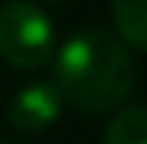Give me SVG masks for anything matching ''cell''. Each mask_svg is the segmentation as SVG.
Wrapping results in <instances>:
<instances>
[{
    "label": "cell",
    "mask_w": 147,
    "mask_h": 144,
    "mask_svg": "<svg viewBox=\"0 0 147 144\" xmlns=\"http://www.w3.org/2000/svg\"><path fill=\"white\" fill-rule=\"evenodd\" d=\"M53 85L63 100L88 113H107L125 103L135 88V59L110 31H75L53 53Z\"/></svg>",
    "instance_id": "cell-1"
},
{
    "label": "cell",
    "mask_w": 147,
    "mask_h": 144,
    "mask_svg": "<svg viewBox=\"0 0 147 144\" xmlns=\"http://www.w3.org/2000/svg\"><path fill=\"white\" fill-rule=\"evenodd\" d=\"M57 53V31L44 9L25 0L0 6V57L16 69H38Z\"/></svg>",
    "instance_id": "cell-2"
},
{
    "label": "cell",
    "mask_w": 147,
    "mask_h": 144,
    "mask_svg": "<svg viewBox=\"0 0 147 144\" xmlns=\"http://www.w3.org/2000/svg\"><path fill=\"white\" fill-rule=\"evenodd\" d=\"M59 113H63V94L47 78L28 82L9 100V125L22 135H38L50 128L59 119Z\"/></svg>",
    "instance_id": "cell-3"
},
{
    "label": "cell",
    "mask_w": 147,
    "mask_h": 144,
    "mask_svg": "<svg viewBox=\"0 0 147 144\" xmlns=\"http://www.w3.org/2000/svg\"><path fill=\"white\" fill-rule=\"evenodd\" d=\"M113 22L131 47L147 50V0H113Z\"/></svg>",
    "instance_id": "cell-4"
},
{
    "label": "cell",
    "mask_w": 147,
    "mask_h": 144,
    "mask_svg": "<svg viewBox=\"0 0 147 144\" xmlns=\"http://www.w3.org/2000/svg\"><path fill=\"white\" fill-rule=\"evenodd\" d=\"M103 144H147V107L119 110L107 125Z\"/></svg>",
    "instance_id": "cell-5"
}]
</instances>
